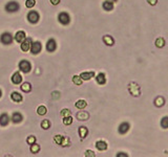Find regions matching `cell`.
Wrapping results in <instances>:
<instances>
[{"instance_id":"33","label":"cell","mask_w":168,"mask_h":157,"mask_svg":"<svg viewBox=\"0 0 168 157\" xmlns=\"http://www.w3.org/2000/svg\"><path fill=\"white\" fill-rule=\"evenodd\" d=\"M35 4H36V0H26L25 7L27 9H32V7H35Z\"/></svg>"},{"instance_id":"4","label":"cell","mask_w":168,"mask_h":157,"mask_svg":"<svg viewBox=\"0 0 168 157\" xmlns=\"http://www.w3.org/2000/svg\"><path fill=\"white\" fill-rule=\"evenodd\" d=\"M39 19H40V16H39V14L37 12H35V11H32V12H29L27 14V20L31 23H33V24L38 22Z\"/></svg>"},{"instance_id":"40","label":"cell","mask_w":168,"mask_h":157,"mask_svg":"<svg viewBox=\"0 0 168 157\" xmlns=\"http://www.w3.org/2000/svg\"><path fill=\"white\" fill-rule=\"evenodd\" d=\"M60 1H61V0H51V3H52L53 5H57V4L60 3Z\"/></svg>"},{"instance_id":"12","label":"cell","mask_w":168,"mask_h":157,"mask_svg":"<svg viewBox=\"0 0 168 157\" xmlns=\"http://www.w3.org/2000/svg\"><path fill=\"white\" fill-rule=\"evenodd\" d=\"M9 122H10V117L7 113H2L0 115V125L2 127H5V126L9 125Z\"/></svg>"},{"instance_id":"10","label":"cell","mask_w":168,"mask_h":157,"mask_svg":"<svg viewBox=\"0 0 168 157\" xmlns=\"http://www.w3.org/2000/svg\"><path fill=\"white\" fill-rule=\"evenodd\" d=\"M31 44H32V40H31V39H24V40L21 42V50L22 51L29 50Z\"/></svg>"},{"instance_id":"18","label":"cell","mask_w":168,"mask_h":157,"mask_svg":"<svg viewBox=\"0 0 168 157\" xmlns=\"http://www.w3.org/2000/svg\"><path fill=\"white\" fill-rule=\"evenodd\" d=\"M107 144L104 140H98L96 142V148H97L99 151H105L107 149Z\"/></svg>"},{"instance_id":"15","label":"cell","mask_w":168,"mask_h":157,"mask_svg":"<svg viewBox=\"0 0 168 157\" xmlns=\"http://www.w3.org/2000/svg\"><path fill=\"white\" fill-rule=\"evenodd\" d=\"M25 32H23V30H19V32H16V35H15V40H16L18 43H21V42L25 39Z\"/></svg>"},{"instance_id":"38","label":"cell","mask_w":168,"mask_h":157,"mask_svg":"<svg viewBox=\"0 0 168 157\" xmlns=\"http://www.w3.org/2000/svg\"><path fill=\"white\" fill-rule=\"evenodd\" d=\"M52 96H53V99H57L60 96V93L59 92H57V91H54L53 92V94H52Z\"/></svg>"},{"instance_id":"35","label":"cell","mask_w":168,"mask_h":157,"mask_svg":"<svg viewBox=\"0 0 168 157\" xmlns=\"http://www.w3.org/2000/svg\"><path fill=\"white\" fill-rule=\"evenodd\" d=\"M71 111L68 109H63L61 111V115L63 116V117H66V116H69L71 115Z\"/></svg>"},{"instance_id":"8","label":"cell","mask_w":168,"mask_h":157,"mask_svg":"<svg viewBox=\"0 0 168 157\" xmlns=\"http://www.w3.org/2000/svg\"><path fill=\"white\" fill-rule=\"evenodd\" d=\"M128 90H129V92L131 93L133 95H135V96L140 95V88L136 83H130L129 87H128Z\"/></svg>"},{"instance_id":"36","label":"cell","mask_w":168,"mask_h":157,"mask_svg":"<svg viewBox=\"0 0 168 157\" xmlns=\"http://www.w3.org/2000/svg\"><path fill=\"white\" fill-rule=\"evenodd\" d=\"M35 141H36V137H35V136H29V137L27 138V144H34Z\"/></svg>"},{"instance_id":"16","label":"cell","mask_w":168,"mask_h":157,"mask_svg":"<svg viewBox=\"0 0 168 157\" xmlns=\"http://www.w3.org/2000/svg\"><path fill=\"white\" fill-rule=\"evenodd\" d=\"M95 77V72L94 71H88V72H82L80 74V78L82 80H85V81H88L91 80V78Z\"/></svg>"},{"instance_id":"11","label":"cell","mask_w":168,"mask_h":157,"mask_svg":"<svg viewBox=\"0 0 168 157\" xmlns=\"http://www.w3.org/2000/svg\"><path fill=\"white\" fill-rule=\"evenodd\" d=\"M128 130H129V124L128 123H122L118 128V131H119L120 134H125Z\"/></svg>"},{"instance_id":"17","label":"cell","mask_w":168,"mask_h":157,"mask_svg":"<svg viewBox=\"0 0 168 157\" xmlns=\"http://www.w3.org/2000/svg\"><path fill=\"white\" fill-rule=\"evenodd\" d=\"M22 119H23V116L21 115V113H19V112L13 113V115H12V122L13 123L18 124V123L22 122Z\"/></svg>"},{"instance_id":"42","label":"cell","mask_w":168,"mask_h":157,"mask_svg":"<svg viewBox=\"0 0 168 157\" xmlns=\"http://www.w3.org/2000/svg\"><path fill=\"white\" fill-rule=\"evenodd\" d=\"M108 1H110V2H113V3H115V2H117L118 0H108Z\"/></svg>"},{"instance_id":"20","label":"cell","mask_w":168,"mask_h":157,"mask_svg":"<svg viewBox=\"0 0 168 157\" xmlns=\"http://www.w3.org/2000/svg\"><path fill=\"white\" fill-rule=\"evenodd\" d=\"M88 134V130L86 127H83V126H81L80 128H79V135H80L81 139H84V138L87 136Z\"/></svg>"},{"instance_id":"19","label":"cell","mask_w":168,"mask_h":157,"mask_svg":"<svg viewBox=\"0 0 168 157\" xmlns=\"http://www.w3.org/2000/svg\"><path fill=\"white\" fill-rule=\"evenodd\" d=\"M96 81H97L98 84H100V85H104V84L106 83V78H105V74H104L103 72H100V74L96 77Z\"/></svg>"},{"instance_id":"28","label":"cell","mask_w":168,"mask_h":157,"mask_svg":"<svg viewBox=\"0 0 168 157\" xmlns=\"http://www.w3.org/2000/svg\"><path fill=\"white\" fill-rule=\"evenodd\" d=\"M82 81L83 80L80 78V76H74V77H73V82H74V84L78 85V86L82 85Z\"/></svg>"},{"instance_id":"30","label":"cell","mask_w":168,"mask_h":157,"mask_svg":"<svg viewBox=\"0 0 168 157\" xmlns=\"http://www.w3.org/2000/svg\"><path fill=\"white\" fill-rule=\"evenodd\" d=\"M46 107L44 106H39L38 109H37V113H38L39 115H44V114H46Z\"/></svg>"},{"instance_id":"41","label":"cell","mask_w":168,"mask_h":157,"mask_svg":"<svg viewBox=\"0 0 168 157\" xmlns=\"http://www.w3.org/2000/svg\"><path fill=\"white\" fill-rule=\"evenodd\" d=\"M117 156H118V157H120V156L127 157V154H125V153H118V154H117Z\"/></svg>"},{"instance_id":"6","label":"cell","mask_w":168,"mask_h":157,"mask_svg":"<svg viewBox=\"0 0 168 157\" xmlns=\"http://www.w3.org/2000/svg\"><path fill=\"white\" fill-rule=\"evenodd\" d=\"M0 41L5 45L11 44V43L13 42V37H12V35H11L10 32H4V34H2L1 37H0Z\"/></svg>"},{"instance_id":"24","label":"cell","mask_w":168,"mask_h":157,"mask_svg":"<svg viewBox=\"0 0 168 157\" xmlns=\"http://www.w3.org/2000/svg\"><path fill=\"white\" fill-rule=\"evenodd\" d=\"M86 105H87V103L85 102L84 99H79L78 102H76V108H78V109H84L85 107H86Z\"/></svg>"},{"instance_id":"32","label":"cell","mask_w":168,"mask_h":157,"mask_svg":"<svg viewBox=\"0 0 168 157\" xmlns=\"http://www.w3.org/2000/svg\"><path fill=\"white\" fill-rule=\"evenodd\" d=\"M63 124L64 125H66V126H69V125H71L73 124V117H71V115L69 116H66V117H63Z\"/></svg>"},{"instance_id":"5","label":"cell","mask_w":168,"mask_h":157,"mask_svg":"<svg viewBox=\"0 0 168 157\" xmlns=\"http://www.w3.org/2000/svg\"><path fill=\"white\" fill-rule=\"evenodd\" d=\"M19 10V4L15 2V1H11L5 5V11L9 12V13H14V12H17Z\"/></svg>"},{"instance_id":"29","label":"cell","mask_w":168,"mask_h":157,"mask_svg":"<svg viewBox=\"0 0 168 157\" xmlns=\"http://www.w3.org/2000/svg\"><path fill=\"white\" fill-rule=\"evenodd\" d=\"M39 151H40V146L36 144H32V146H31V152L36 154V153H38Z\"/></svg>"},{"instance_id":"14","label":"cell","mask_w":168,"mask_h":157,"mask_svg":"<svg viewBox=\"0 0 168 157\" xmlns=\"http://www.w3.org/2000/svg\"><path fill=\"white\" fill-rule=\"evenodd\" d=\"M11 99H12V101H14V102H16V103L22 102V95H21L19 92H17V91L12 92V94H11Z\"/></svg>"},{"instance_id":"37","label":"cell","mask_w":168,"mask_h":157,"mask_svg":"<svg viewBox=\"0 0 168 157\" xmlns=\"http://www.w3.org/2000/svg\"><path fill=\"white\" fill-rule=\"evenodd\" d=\"M85 156L86 157H95V153L93 152V151L87 150L86 152H85Z\"/></svg>"},{"instance_id":"7","label":"cell","mask_w":168,"mask_h":157,"mask_svg":"<svg viewBox=\"0 0 168 157\" xmlns=\"http://www.w3.org/2000/svg\"><path fill=\"white\" fill-rule=\"evenodd\" d=\"M58 20H59V22L61 23V24H63V25H67L68 23H69V21H71V19H69V16H68L67 13L59 14Z\"/></svg>"},{"instance_id":"9","label":"cell","mask_w":168,"mask_h":157,"mask_svg":"<svg viewBox=\"0 0 168 157\" xmlns=\"http://www.w3.org/2000/svg\"><path fill=\"white\" fill-rule=\"evenodd\" d=\"M56 48H57V43L54 39H49L47 43H46V50L49 51V52H53V51L56 50Z\"/></svg>"},{"instance_id":"13","label":"cell","mask_w":168,"mask_h":157,"mask_svg":"<svg viewBox=\"0 0 168 157\" xmlns=\"http://www.w3.org/2000/svg\"><path fill=\"white\" fill-rule=\"evenodd\" d=\"M22 82V77H21V74L19 72H15L13 74V77H12V83L15 84V85H18Z\"/></svg>"},{"instance_id":"21","label":"cell","mask_w":168,"mask_h":157,"mask_svg":"<svg viewBox=\"0 0 168 157\" xmlns=\"http://www.w3.org/2000/svg\"><path fill=\"white\" fill-rule=\"evenodd\" d=\"M88 117H89V114L85 111H80V112L77 114V119L79 121H87Z\"/></svg>"},{"instance_id":"39","label":"cell","mask_w":168,"mask_h":157,"mask_svg":"<svg viewBox=\"0 0 168 157\" xmlns=\"http://www.w3.org/2000/svg\"><path fill=\"white\" fill-rule=\"evenodd\" d=\"M147 2H148L150 5H155L157 2H158V0H147Z\"/></svg>"},{"instance_id":"34","label":"cell","mask_w":168,"mask_h":157,"mask_svg":"<svg viewBox=\"0 0 168 157\" xmlns=\"http://www.w3.org/2000/svg\"><path fill=\"white\" fill-rule=\"evenodd\" d=\"M161 126L163 129H167L168 128V117L167 116H165V117H163V119H162L161 122Z\"/></svg>"},{"instance_id":"3","label":"cell","mask_w":168,"mask_h":157,"mask_svg":"<svg viewBox=\"0 0 168 157\" xmlns=\"http://www.w3.org/2000/svg\"><path fill=\"white\" fill-rule=\"evenodd\" d=\"M29 49H31V52H32L33 55H38L39 52L41 51L42 49V45L40 42L36 41L34 42V43H32L31 44V47H29Z\"/></svg>"},{"instance_id":"23","label":"cell","mask_w":168,"mask_h":157,"mask_svg":"<svg viewBox=\"0 0 168 157\" xmlns=\"http://www.w3.org/2000/svg\"><path fill=\"white\" fill-rule=\"evenodd\" d=\"M103 41H104V43H105L106 45H108V46H113V43H115L113 37H110V36H104Z\"/></svg>"},{"instance_id":"26","label":"cell","mask_w":168,"mask_h":157,"mask_svg":"<svg viewBox=\"0 0 168 157\" xmlns=\"http://www.w3.org/2000/svg\"><path fill=\"white\" fill-rule=\"evenodd\" d=\"M21 90L24 91V92H29L32 90V86L29 83H23L22 86H21Z\"/></svg>"},{"instance_id":"27","label":"cell","mask_w":168,"mask_h":157,"mask_svg":"<svg viewBox=\"0 0 168 157\" xmlns=\"http://www.w3.org/2000/svg\"><path fill=\"white\" fill-rule=\"evenodd\" d=\"M165 45V40L163 38H158L157 39V41H155V46L159 48H162L164 47Z\"/></svg>"},{"instance_id":"1","label":"cell","mask_w":168,"mask_h":157,"mask_svg":"<svg viewBox=\"0 0 168 157\" xmlns=\"http://www.w3.org/2000/svg\"><path fill=\"white\" fill-rule=\"evenodd\" d=\"M19 69L22 72H24V74H29V71H31V69H32V65H31V63L29 61L22 60L19 63Z\"/></svg>"},{"instance_id":"25","label":"cell","mask_w":168,"mask_h":157,"mask_svg":"<svg viewBox=\"0 0 168 157\" xmlns=\"http://www.w3.org/2000/svg\"><path fill=\"white\" fill-rule=\"evenodd\" d=\"M165 104V99L163 96H158L155 101V105L157 107H162Z\"/></svg>"},{"instance_id":"31","label":"cell","mask_w":168,"mask_h":157,"mask_svg":"<svg viewBox=\"0 0 168 157\" xmlns=\"http://www.w3.org/2000/svg\"><path fill=\"white\" fill-rule=\"evenodd\" d=\"M41 127L44 129V130H47V129L51 127V122H49V119H44V121H42Z\"/></svg>"},{"instance_id":"43","label":"cell","mask_w":168,"mask_h":157,"mask_svg":"<svg viewBox=\"0 0 168 157\" xmlns=\"http://www.w3.org/2000/svg\"><path fill=\"white\" fill-rule=\"evenodd\" d=\"M1 95H2V92H1V90H0V97H1Z\"/></svg>"},{"instance_id":"22","label":"cell","mask_w":168,"mask_h":157,"mask_svg":"<svg viewBox=\"0 0 168 157\" xmlns=\"http://www.w3.org/2000/svg\"><path fill=\"white\" fill-rule=\"evenodd\" d=\"M102 7H103L104 10L107 11V12H110V11L113 10V2H110V1H108V0L104 1L103 4H102Z\"/></svg>"},{"instance_id":"2","label":"cell","mask_w":168,"mask_h":157,"mask_svg":"<svg viewBox=\"0 0 168 157\" xmlns=\"http://www.w3.org/2000/svg\"><path fill=\"white\" fill-rule=\"evenodd\" d=\"M54 140H55L56 144H61L62 147H66V146H69V140H68V138L63 137L62 135H56L55 137H54Z\"/></svg>"}]
</instances>
